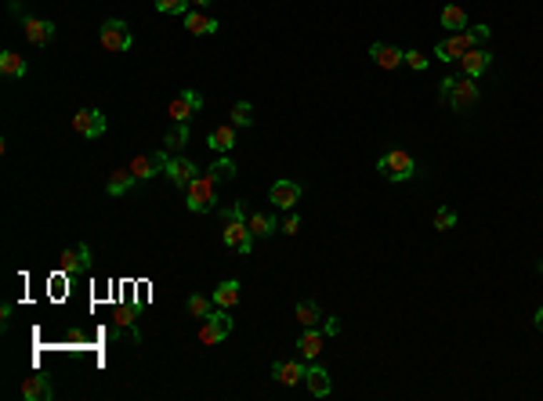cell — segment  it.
Listing matches in <instances>:
<instances>
[{"label": "cell", "mask_w": 543, "mask_h": 401, "mask_svg": "<svg viewBox=\"0 0 543 401\" xmlns=\"http://www.w3.org/2000/svg\"><path fill=\"white\" fill-rule=\"evenodd\" d=\"M322 340H326V333H322V329H315V325H308V329L301 333L297 351H301V358H304V362H315V358L322 355Z\"/></svg>", "instance_id": "16"}, {"label": "cell", "mask_w": 543, "mask_h": 401, "mask_svg": "<svg viewBox=\"0 0 543 401\" xmlns=\"http://www.w3.org/2000/svg\"><path fill=\"white\" fill-rule=\"evenodd\" d=\"M159 15H189L192 0H152Z\"/></svg>", "instance_id": "31"}, {"label": "cell", "mask_w": 543, "mask_h": 401, "mask_svg": "<svg viewBox=\"0 0 543 401\" xmlns=\"http://www.w3.org/2000/svg\"><path fill=\"white\" fill-rule=\"evenodd\" d=\"M59 268H62V275H69V278L87 275V271H91V246H87V243H76V246L62 250Z\"/></svg>", "instance_id": "6"}, {"label": "cell", "mask_w": 543, "mask_h": 401, "mask_svg": "<svg viewBox=\"0 0 543 401\" xmlns=\"http://www.w3.org/2000/svg\"><path fill=\"white\" fill-rule=\"evenodd\" d=\"M369 59H373L380 69H399V66L406 62V51H399V47H392V44H384V40H373V44H369Z\"/></svg>", "instance_id": "12"}, {"label": "cell", "mask_w": 543, "mask_h": 401, "mask_svg": "<svg viewBox=\"0 0 543 401\" xmlns=\"http://www.w3.org/2000/svg\"><path fill=\"white\" fill-rule=\"evenodd\" d=\"M250 213H246V206H243V199H236V203H229V206H221V220H246Z\"/></svg>", "instance_id": "35"}, {"label": "cell", "mask_w": 543, "mask_h": 401, "mask_svg": "<svg viewBox=\"0 0 543 401\" xmlns=\"http://www.w3.org/2000/svg\"><path fill=\"white\" fill-rule=\"evenodd\" d=\"M442 29H449V33H464L467 29V15H464L460 4H446L442 8Z\"/></svg>", "instance_id": "27"}, {"label": "cell", "mask_w": 543, "mask_h": 401, "mask_svg": "<svg viewBox=\"0 0 543 401\" xmlns=\"http://www.w3.org/2000/svg\"><path fill=\"white\" fill-rule=\"evenodd\" d=\"M22 397H26V401H51V397H54V383H51L47 376L33 372V376L22 380Z\"/></svg>", "instance_id": "15"}, {"label": "cell", "mask_w": 543, "mask_h": 401, "mask_svg": "<svg viewBox=\"0 0 543 401\" xmlns=\"http://www.w3.org/2000/svg\"><path fill=\"white\" fill-rule=\"evenodd\" d=\"M199 108H203V94H199V91H192V87H185V91L167 105V116H171L174 123H189Z\"/></svg>", "instance_id": "5"}, {"label": "cell", "mask_w": 543, "mask_h": 401, "mask_svg": "<svg viewBox=\"0 0 543 401\" xmlns=\"http://www.w3.org/2000/svg\"><path fill=\"white\" fill-rule=\"evenodd\" d=\"M250 250H254V239H246V243H243L236 253H239V257H250Z\"/></svg>", "instance_id": "43"}, {"label": "cell", "mask_w": 543, "mask_h": 401, "mask_svg": "<svg viewBox=\"0 0 543 401\" xmlns=\"http://www.w3.org/2000/svg\"><path fill=\"white\" fill-rule=\"evenodd\" d=\"M11 315H15V308H11V304H4V308H0V325H4V329L11 325Z\"/></svg>", "instance_id": "41"}, {"label": "cell", "mask_w": 543, "mask_h": 401, "mask_svg": "<svg viewBox=\"0 0 543 401\" xmlns=\"http://www.w3.org/2000/svg\"><path fill=\"white\" fill-rule=\"evenodd\" d=\"M539 275H543V260H539Z\"/></svg>", "instance_id": "46"}, {"label": "cell", "mask_w": 543, "mask_h": 401, "mask_svg": "<svg viewBox=\"0 0 543 401\" xmlns=\"http://www.w3.org/2000/svg\"><path fill=\"white\" fill-rule=\"evenodd\" d=\"M185 29H189L192 36H210V33H217V19H214V15H203V11L196 8V11L185 15Z\"/></svg>", "instance_id": "22"}, {"label": "cell", "mask_w": 543, "mask_h": 401, "mask_svg": "<svg viewBox=\"0 0 543 401\" xmlns=\"http://www.w3.org/2000/svg\"><path fill=\"white\" fill-rule=\"evenodd\" d=\"M167 163H171V156H167V148H156V152H145V156H134V163H131V170H134V178H138V181H149V178H156V174H163V170H167Z\"/></svg>", "instance_id": "7"}, {"label": "cell", "mask_w": 543, "mask_h": 401, "mask_svg": "<svg viewBox=\"0 0 543 401\" xmlns=\"http://www.w3.org/2000/svg\"><path fill=\"white\" fill-rule=\"evenodd\" d=\"M98 40H101V47H105V51H131V47H134L131 26H127L124 19H109V22L101 26Z\"/></svg>", "instance_id": "3"}, {"label": "cell", "mask_w": 543, "mask_h": 401, "mask_svg": "<svg viewBox=\"0 0 543 401\" xmlns=\"http://www.w3.org/2000/svg\"><path fill=\"white\" fill-rule=\"evenodd\" d=\"M163 174H167L178 188H189V185L199 178V174H196V163H192V159H185V156H174V159L167 163V170H163Z\"/></svg>", "instance_id": "14"}, {"label": "cell", "mask_w": 543, "mask_h": 401, "mask_svg": "<svg viewBox=\"0 0 543 401\" xmlns=\"http://www.w3.org/2000/svg\"><path fill=\"white\" fill-rule=\"evenodd\" d=\"M229 333H232L229 311H225V308H214V311L203 318V325H199V343H221Z\"/></svg>", "instance_id": "4"}, {"label": "cell", "mask_w": 543, "mask_h": 401, "mask_svg": "<svg viewBox=\"0 0 543 401\" xmlns=\"http://www.w3.org/2000/svg\"><path fill=\"white\" fill-rule=\"evenodd\" d=\"M471 47H474V44H471V36H467V29H464V33H453V36H446V40L434 44V59H439V62H460V54L471 51Z\"/></svg>", "instance_id": "8"}, {"label": "cell", "mask_w": 543, "mask_h": 401, "mask_svg": "<svg viewBox=\"0 0 543 401\" xmlns=\"http://www.w3.org/2000/svg\"><path fill=\"white\" fill-rule=\"evenodd\" d=\"M206 145H210L214 152L229 156V152L236 148V127H232V123H225V127H214V131L206 134Z\"/></svg>", "instance_id": "21"}, {"label": "cell", "mask_w": 543, "mask_h": 401, "mask_svg": "<svg viewBox=\"0 0 543 401\" xmlns=\"http://www.w3.org/2000/svg\"><path fill=\"white\" fill-rule=\"evenodd\" d=\"M301 232V217L297 213H290L287 220H283V235H297Z\"/></svg>", "instance_id": "38"}, {"label": "cell", "mask_w": 543, "mask_h": 401, "mask_svg": "<svg viewBox=\"0 0 543 401\" xmlns=\"http://www.w3.org/2000/svg\"><path fill=\"white\" fill-rule=\"evenodd\" d=\"M105 127H109V123H105V116H101L98 108H80L76 116H73V131H76L80 138H101Z\"/></svg>", "instance_id": "9"}, {"label": "cell", "mask_w": 543, "mask_h": 401, "mask_svg": "<svg viewBox=\"0 0 543 401\" xmlns=\"http://www.w3.org/2000/svg\"><path fill=\"white\" fill-rule=\"evenodd\" d=\"M221 239H225V246L239 250L246 239H254V232H250V224H246V220H225V232H221Z\"/></svg>", "instance_id": "24"}, {"label": "cell", "mask_w": 543, "mask_h": 401, "mask_svg": "<svg viewBox=\"0 0 543 401\" xmlns=\"http://www.w3.org/2000/svg\"><path fill=\"white\" fill-rule=\"evenodd\" d=\"M210 300H214V308H225V311L236 308V304H239V278H225V282L210 293Z\"/></svg>", "instance_id": "20"}, {"label": "cell", "mask_w": 543, "mask_h": 401, "mask_svg": "<svg viewBox=\"0 0 543 401\" xmlns=\"http://www.w3.org/2000/svg\"><path fill=\"white\" fill-rule=\"evenodd\" d=\"M206 178H214V181H232V178H236V163H232L229 156H217V159L210 163V170H206Z\"/></svg>", "instance_id": "29"}, {"label": "cell", "mask_w": 543, "mask_h": 401, "mask_svg": "<svg viewBox=\"0 0 543 401\" xmlns=\"http://www.w3.org/2000/svg\"><path fill=\"white\" fill-rule=\"evenodd\" d=\"M377 170H380V174H384L388 181H409V178L417 174V163H413L409 152L392 148V152H384V156L377 159Z\"/></svg>", "instance_id": "1"}, {"label": "cell", "mask_w": 543, "mask_h": 401, "mask_svg": "<svg viewBox=\"0 0 543 401\" xmlns=\"http://www.w3.org/2000/svg\"><path fill=\"white\" fill-rule=\"evenodd\" d=\"M268 203L276 210H294L301 203V185L297 181H276L272 192H268Z\"/></svg>", "instance_id": "10"}, {"label": "cell", "mask_w": 543, "mask_h": 401, "mask_svg": "<svg viewBox=\"0 0 543 401\" xmlns=\"http://www.w3.org/2000/svg\"><path fill=\"white\" fill-rule=\"evenodd\" d=\"M474 101H478V83H474V76H460V80L453 83V94H449V108L464 112V108H471Z\"/></svg>", "instance_id": "13"}, {"label": "cell", "mask_w": 543, "mask_h": 401, "mask_svg": "<svg viewBox=\"0 0 543 401\" xmlns=\"http://www.w3.org/2000/svg\"><path fill=\"white\" fill-rule=\"evenodd\" d=\"M185 311H189L192 318H206V315L214 311V300H210V297H199V293H196V297H189V300H185Z\"/></svg>", "instance_id": "32"}, {"label": "cell", "mask_w": 543, "mask_h": 401, "mask_svg": "<svg viewBox=\"0 0 543 401\" xmlns=\"http://www.w3.org/2000/svg\"><path fill=\"white\" fill-rule=\"evenodd\" d=\"M134 170L127 166V170H113V174H109V181H105V192L109 196H127L131 188H134Z\"/></svg>", "instance_id": "23"}, {"label": "cell", "mask_w": 543, "mask_h": 401, "mask_svg": "<svg viewBox=\"0 0 543 401\" xmlns=\"http://www.w3.org/2000/svg\"><path fill=\"white\" fill-rule=\"evenodd\" d=\"M434 228H439V232H449V228H457V210L439 206V210H434Z\"/></svg>", "instance_id": "34"}, {"label": "cell", "mask_w": 543, "mask_h": 401, "mask_svg": "<svg viewBox=\"0 0 543 401\" xmlns=\"http://www.w3.org/2000/svg\"><path fill=\"white\" fill-rule=\"evenodd\" d=\"M294 318L308 329V325H319V318H322V311H319V304L315 300H297V308H294Z\"/></svg>", "instance_id": "30"}, {"label": "cell", "mask_w": 543, "mask_h": 401, "mask_svg": "<svg viewBox=\"0 0 543 401\" xmlns=\"http://www.w3.org/2000/svg\"><path fill=\"white\" fill-rule=\"evenodd\" d=\"M22 33H26V40H29L33 47H47V44L54 40V22L26 15V19H22Z\"/></svg>", "instance_id": "11"}, {"label": "cell", "mask_w": 543, "mask_h": 401, "mask_svg": "<svg viewBox=\"0 0 543 401\" xmlns=\"http://www.w3.org/2000/svg\"><path fill=\"white\" fill-rule=\"evenodd\" d=\"M246 224H250V232L261 235V239H268V235L279 232V217H276V213H250Z\"/></svg>", "instance_id": "25"}, {"label": "cell", "mask_w": 543, "mask_h": 401, "mask_svg": "<svg viewBox=\"0 0 543 401\" xmlns=\"http://www.w3.org/2000/svg\"><path fill=\"white\" fill-rule=\"evenodd\" d=\"M134 318H138V311H134V308H120V311H116V322H120V325H127V329L134 325Z\"/></svg>", "instance_id": "39"}, {"label": "cell", "mask_w": 543, "mask_h": 401, "mask_svg": "<svg viewBox=\"0 0 543 401\" xmlns=\"http://www.w3.org/2000/svg\"><path fill=\"white\" fill-rule=\"evenodd\" d=\"M0 73H4V76H11V80H22V76L29 73V66H26V59H22V54L4 51V54H0Z\"/></svg>", "instance_id": "26"}, {"label": "cell", "mask_w": 543, "mask_h": 401, "mask_svg": "<svg viewBox=\"0 0 543 401\" xmlns=\"http://www.w3.org/2000/svg\"><path fill=\"white\" fill-rule=\"evenodd\" d=\"M254 123V105L250 101H236L232 105V127H250Z\"/></svg>", "instance_id": "33"}, {"label": "cell", "mask_w": 543, "mask_h": 401, "mask_svg": "<svg viewBox=\"0 0 543 401\" xmlns=\"http://www.w3.org/2000/svg\"><path fill=\"white\" fill-rule=\"evenodd\" d=\"M189 123H174L167 134H163V145H167V152H181L185 145H189Z\"/></svg>", "instance_id": "28"}, {"label": "cell", "mask_w": 543, "mask_h": 401, "mask_svg": "<svg viewBox=\"0 0 543 401\" xmlns=\"http://www.w3.org/2000/svg\"><path fill=\"white\" fill-rule=\"evenodd\" d=\"M406 66L417 69V73H424L427 69V54L424 51H406Z\"/></svg>", "instance_id": "36"}, {"label": "cell", "mask_w": 543, "mask_h": 401, "mask_svg": "<svg viewBox=\"0 0 543 401\" xmlns=\"http://www.w3.org/2000/svg\"><path fill=\"white\" fill-rule=\"evenodd\" d=\"M185 192H189V199H185L189 213H210L214 203H217V181L214 178H196Z\"/></svg>", "instance_id": "2"}, {"label": "cell", "mask_w": 543, "mask_h": 401, "mask_svg": "<svg viewBox=\"0 0 543 401\" xmlns=\"http://www.w3.org/2000/svg\"><path fill=\"white\" fill-rule=\"evenodd\" d=\"M304 372H308V362H276V365H272V376H276L283 387L301 383V380H304Z\"/></svg>", "instance_id": "19"}, {"label": "cell", "mask_w": 543, "mask_h": 401, "mask_svg": "<svg viewBox=\"0 0 543 401\" xmlns=\"http://www.w3.org/2000/svg\"><path fill=\"white\" fill-rule=\"evenodd\" d=\"M489 62H493V59H489V51H482V47H471V51L460 54V69H464V76H474V80L489 69Z\"/></svg>", "instance_id": "18"}, {"label": "cell", "mask_w": 543, "mask_h": 401, "mask_svg": "<svg viewBox=\"0 0 543 401\" xmlns=\"http://www.w3.org/2000/svg\"><path fill=\"white\" fill-rule=\"evenodd\" d=\"M192 4H196V8H206V4H214V0H192Z\"/></svg>", "instance_id": "45"}, {"label": "cell", "mask_w": 543, "mask_h": 401, "mask_svg": "<svg viewBox=\"0 0 543 401\" xmlns=\"http://www.w3.org/2000/svg\"><path fill=\"white\" fill-rule=\"evenodd\" d=\"M467 36H471V44L478 47V44H485L489 36H493V29H489V26L482 22V26H471V29H467Z\"/></svg>", "instance_id": "37"}, {"label": "cell", "mask_w": 543, "mask_h": 401, "mask_svg": "<svg viewBox=\"0 0 543 401\" xmlns=\"http://www.w3.org/2000/svg\"><path fill=\"white\" fill-rule=\"evenodd\" d=\"M304 387L312 390V397H326L334 390V383H330V372H326L322 365H315V362H308V372H304Z\"/></svg>", "instance_id": "17"}, {"label": "cell", "mask_w": 543, "mask_h": 401, "mask_svg": "<svg viewBox=\"0 0 543 401\" xmlns=\"http://www.w3.org/2000/svg\"><path fill=\"white\" fill-rule=\"evenodd\" d=\"M532 322H536V329H543V308L536 311V318H532Z\"/></svg>", "instance_id": "44"}, {"label": "cell", "mask_w": 543, "mask_h": 401, "mask_svg": "<svg viewBox=\"0 0 543 401\" xmlns=\"http://www.w3.org/2000/svg\"><path fill=\"white\" fill-rule=\"evenodd\" d=\"M453 83H457L453 76H446V80H442V87H439V94H442V101H449V94H453Z\"/></svg>", "instance_id": "42"}, {"label": "cell", "mask_w": 543, "mask_h": 401, "mask_svg": "<svg viewBox=\"0 0 543 401\" xmlns=\"http://www.w3.org/2000/svg\"><path fill=\"white\" fill-rule=\"evenodd\" d=\"M322 333H326V336H337V333H341V318H326V322H322Z\"/></svg>", "instance_id": "40"}]
</instances>
